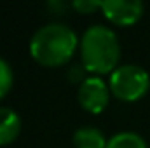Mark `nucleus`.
I'll return each instance as SVG.
<instances>
[{
	"instance_id": "6e6552de",
	"label": "nucleus",
	"mask_w": 150,
	"mask_h": 148,
	"mask_svg": "<svg viewBox=\"0 0 150 148\" xmlns=\"http://www.w3.org/2000/svg\"><path fill=\"white\" fill-rule=\"evenodd\" d=\"M107 148H147L145 140L136 132H119L108 140Z\"/></svg>"
},
{
	"instance_id": "0eeeda50",
	"label": "nucleus",
	"mask_w": 150,
	"mask_h": 148,
	"mask_svg": "<svg viewBox=\"0 0 150 148\" xmlns=\"http://www.w3.org/2000/svg\"><path fill=\"white\" fill-rule=\"evenodd\" d=\"M108 140L105 138L103 131L98 127L84 125L74 132V147L75 148H107Z\"/></svg>"
},
{
	"instance_id": "39448f33",
	"label": "nucleus",
	"mask_w": 150,
	"mask_h": 148,
	"mask_svg": "<svg viewBox=\"0 0 150 148\" xmlns=\"http://www.w3.org/2000/svg\"><path fill=\"white\" fill-rule=\"evenodd\" d=\"M105 18L117 26H131L143 16V4L140 0H107L101 2Z\"/></svg>"
},
{
	"instance_id": "7ed1b4c3",
	"label": "nucleus",
	"mask_w": 150,
	"mask_h": 148,
	"mask_svg": "<svg viewBox=\"0 0 150 148\" xmlns=\"http://www.w3.org/2000/svg\"><path fill=\"white\" fill-rule=\"evenodd\" d=\"M110 92L117 99L134 103L150 89V75L138 65H122L110 75Z\"/></svg>"
},
{
	"instance_id": "f257e3e1",
	"label": "nucleus",
	"mask_w": 150,
	"mask_h": 148,
	"mask_svg": "<svg viewBox=\"0 0 150 148\" xmlns=\"http://www.w3.org/2000/svg\"><path fill=\"white\" fill-rule=\"evenodd\" d=\"M77 35L61 23H51L38 28L30 40V56L42 66L56 68L68 63L77 49Z\"/></svg>"
},
{
	"instance_id": "9d476101",
	"label": "nucleus",
	"mask_w": 150,
	"mask_h": 148,
	"mask_svg": "<svg viewBox=\"0 0 150 148\" xmlns=\"http://www.w3.org/2000/svg\"><path fill=\"white\" fill-rule=\"evenodd\" d=\"M72 7L80 14H91V12L101 9V2H98V0H75V2H72Z\"/></svg>"
},
{
	"instance_id": "1a4fd4ad",
	"label": "nucleus",
	"mask_w": 150,
	"mask_h": 148,
	"mask_svg": "<svg viewBox=\"0 0 150 148\" xmlns=\"http://www.w3.org/2000/svg\"><path fill=\"white\" fill-rule=\"evenodd\" d=\"M12 82H14V75L11 70V65L0 58V99L5 98L12 87Z\"/></svg>"
},
{
	"instance_id": "f03ea898",
	"label": "nucleus",
	"mask_w": 150,
	"mask_h": 148,
	"mask_svg": "<svg viewBox=\"0 0 150 148\" xmlns=\"http://www.w3.org/2000/svg\"><path fill=\"white\" fill-rule=\"evenodd\" d=\"M80 58L89 73L96 77L112 75L119 68L117 63L120 59V45L115 32L103 25L87 28L80 40Z\"/></svg>"
},
{
	"instance_id": "9b49d317",
	"label": "nucleus",
	"mask_w": 150,
	"mask_h": 148,
	"mask_svg": "<svg viewBox=\"0 0 150 148\" xmlns=\"http://www.w3.org/2000/svg\"><path fill=\"white\" fill-rule=\"evenodd\" d=\"M87 70L84 68V65H74L72 68H70V72H68V78L72 80V82H84L87 77H84V73H86Z\"/></svg>"
},
{
	"instance_id": "423d86ee",
	"label": "nucleus",
	"mask_w": 150,
	"mask_h": 148,
	"mask_svg": "<svg viewBox=\"0 0 150 148\" xmlns=\"http://www.w3.org/2000/svg\"><path fill=\"white\" fill-rule=\"evenodd\" d=\"M21 132V118L9 106H0V147L11 145Z\"/></svg>"
},
{
	"instance_id": "20e7f679",
	"label": "nucleus",
	"mask_w": 150,
	"mask_h": 148,
	"mask_svg": "<svg viewBox=\"0 0 150 148\" xmlns=\"http://www.w3.org/2000/svg\"><path fill=\"white\" fill-rule=\"evenodd\" d=\"M77 99L79 105L86 111L98 115L108 106V99H110V87L103 82L101 77H87L77 92Z\"/></svg>"
}]
</instances>
